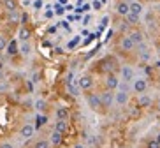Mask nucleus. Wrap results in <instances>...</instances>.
Returning a JSON list of instances; mask_svg holds the SVG:
<instances>
[{"label":"nucleus","instance_id":"1","mask_svg":"<svg viewBox=\"0 0 160 148\" xmlns=\"http://www.w3.org/2000/svg\"><path fill=\"white\" fill-rule=\"evenodd\" d=\"M85 99H86V104H88L90 111H93V113H106V111H104V108H102V100H100L99 94H95L93 90L86 92Z\"/></svg>","mask_w":160,"mask_h":148},{"label":"nucleus","instance_id":"2","mask_svg":"<svg viewBox=\"0 0 160 148\" xmlns=\"http://www.w3.org/2000/svg\"><path fill=\"white\" fill-rule=\"evenodd\" d=\"M78 85H79L81 92H92L95 86V78L93 74H90V72H85V74H81L79 78H78Z\"/></svg>","mask_w":160,"mask_h":148},{"label":"nucleus","instance_id":"3","mask_svg":"<svg viewBox=\"0 0 160 148\" xmlns=\"http://www.w3.org/2000/svg\"><path fill=\"white\" fill-rule=\"evenodd\" d=\"M118 76H120L122 81L132 83L134 79H136V69H134L132 65H128V64H123V65L120 67V71H118Z\"/></svg>","mask_w":160,"mask_h":148},{"label":"nucleus","instance_id":"4","mask_svg":"<svg viewBox=\"0 0 160 148\" xmlns=\"http://www.w3.org/2000/svg\"><path fill=\"white\" fill-rule=\"evenodd\" d=\"M118 48H120L122 53H134L137 46L134 44V41L128 37V33H123L122 37H120V41H118Z\"/></svg>","mask_w":160,"mask_h":148},{"label":"nucleus","instance_id":"5","mask_svg":"<svg viewBox=\"0 0 160 148\" xmlns=\"http://www.w3.org/2000/svg\"><path fill=\"white\" fill-rule=\"evenodd\" d=\"M120 76H118L116 72H109L104 76V86H106V90H113L116 92L118 90V85H120Z\"/></svg>","mask_w":160,"mask_h":148},{"label":"nucleus","instance_id":"6","mask_svg":"<svg viewBox=\"0 0 160 148\" xmlns=\"http://www.w3.org/2000/svg\"><path fill=\"white\" fill-rule=\"evenodd\" d=\"M148 86H150V83H148V79L142 78V76L136 78V79L132 81V90H134V94H137V95L146 94V92H148Z\"/></svg>","mask_w":160,"mask_h":148},{"label":"nucleus","instance_id":"7","mask_svg":"<svg viewBox=\"0 0 160 148\" xmlns=\"http://www.w3.org/2000/svg\"><path fill=\"white\" fill-rule=\"evenodd\" d=\"M99 95H100V100H102L104 111H109L114 106V92L113 90H104V92H100Z\"/></svg>","mask_w":160,"mask_h":148},{"label":"nucleus","instance_id":"8","mask_svg":"<svg viewBox=\"0 0 160 148\" xmlns=\"http://www.w3.org/2000/svg\"><path fill=\"white\" fill-rule=\"evenodd\" d=\"M35 132H37L35 125H32V124H23V125H21V129H19V138L25 139V141H28V139H32L33 136H35Z\"/></svg>","mask_w":160,"mask_h":148},{"label":"nucleus","instance_id":"9","mask_svg":"<svg viewBox=\"0 0 160 148\" xmlns=\"http://www.w3.org/2000/svg\"><path fill=\"white\" fill-rule=\"evenodd\" d=\"M136 49H137V57H139L141 62H150L151 60V49H150V46H148L146 43L139 44Z\"/></svg>","mask_w":160,"mask_h":148},{"label":"nucleus","instance_id":"10","mask_svg":"<svg viewBox=\"0 0 160 148\" xmlns=\"http://www.w3.org/2000/svg\"><path fill=\"white\" fill-rule=\"evenodd\" d=\"M128 100H130V94L128 92H123V90H116L114 92V104L123 108V106L128 104Z\"/></svg>","mask_w":160,"mask_h":148},{"label":"nucleus","instance_id":"11","mask_svg":"<svg viewBox=\"0 0 160 148\" xmlns=\"http://www.w3.org/2000/svg\"><path fill=\"white\" fill-rule=\"evenodd\" d=\"M30 37H32V30H30L27 25H19V30H18V41L19 43H28Z\"/></svg>","mask_w":160,"mask_h":148},{"label":"nucleus","instance_id":"12","mask_svg":"<svg viewBox=\"0 0 160 148\" xmlns=\"http://www.w3.org/2000/svg\"><path fill=\"white\" fill-rule=\"evenodd\" d=\"M114 11H116L118 16H122V18H125V16L130 13V4H128L127 0H120L116 4V7H114Z\"/></svg>","mask_w":160,"mask_h":148},{"label":"nucleus","instance_id":"13","mask_svg":"<svg viewBox=\"0 0 160 148\" xmlns=\"http://www.w3.org/2000/svg\"><path fill=\"white\" fill-rule=\"evenodd\" d=\"M48 139H49V143H51L53 148H58V146H62V143H63V134L57 132V130H51V134H49Z\"/></svg>","mask_w":160,"mask_h":148},{"label":"nucleus","instance_id":"14","mask_svg":"<svg viewBox=\"0 0 160 148\" xmlns=\"http://www.w3.org/2000/svg\"><path fill=\"white\" fill-rule=\"evenodd\" d=\"M151 102H153V99H151L148 94H141V95L137 97V108H139V110H146V108H150Z\"/></svg>","mask_w":160,"mask_h":148},{"label":"nucleus","instance_id":"15","mask_svg":"<svg viewBox=\"0 0 160 148\" xmlns=\"http://www.w3.org/2000/svg\"><path fill=\"white\" fill-rule=\"evenodd\" d=\"M55 116H57V120H65V122H69L71 111H69V108H65V106H58L57 110H55Z\"/></svg>","mask_w":160,"mask_h":148},{"label":"nucleus","instance_id":"16","mask_svg":"<svg viewBox=\"0 0 160 148\" xmlns=\"http://www.w3.org/2000/svg\"><path fill=\"white\" fill-rule=\"evenodd\" d=\"M128 37L132 39V41H134V44H136V46H139V44H142V43H146L144 41V33L141 32V30H132V32H128Z\"/></svg>","mask_w":160,"mask_h":148},{"label":"nucleus","instance_id":"17","mask_svg":"<svg viewBox=\"0 0 160 148\" xmlns=\"http://www.w3.org/2000/svg\"><path fill=\"white\" fill-rule=\"evenodd\" d=\"M53 130H57V132L65 136V134L69 132V122H65V120H57V122L53 124Z\"/></svg>","mask_w":160,"mask_h":148},{"label":"nucleus","instance_id":"18","mask_svg":"<svg viewBox=\"0 0 160 148\" xmlns=\"http://www.w3.org/2000/svg\"><path fill=\"white\" fill-rule=\"evenodd\" d=\"M7 55H9V57H14V55H18L19 53V41L18 39H12V41H9V43H7Z\"/></svg>","mask_w":160,"mask_h":148},{"label":"nucleus","instance_id":"19","mask_svg":"<svg viewBox=\"0 0 160 148\" xmlns=\"http://www.w3.org/2000/svg\"><path fill=\"white\" fill-rule=\"evenodd\" d=\"M130 4V13L136 16H142V13H144V5L141 4V2H137V0H132V2H128Z\"/></svg>","mask_w":160,"mask_h":148},{"label":"nucleus","instance_id":"20","mask_svg":"<svg viewBox=\"0 0 160 148\" xmlns=\"http://www.w3.org/2000/svg\"><path fill=\"white\" fill-rule=\"evenodd\" d=\"M32 51H33V46H32V43H19V55H21V57H30V55H32Z\"/></svg>","mask_w":160,"mask_h":148},{"label":"nucleus","instance_id":"21","mask_svg":"<svg viewBox=\"0 0 160 148\" xmlns=\"http://www.w3.org/2000/svg\"><path fill=\"white\" fill-rule=\"evenodd\" d=\"M2 5L7 13H14L18 11V0H2Z\"/></svg>","mask_w":160,"mask_h":148},{"label":"nucleus","instance_id":"22","mask_svg":"<svg viewBox=\"0 0 160 148\" xmlns=\"http://www.w3.org/2000/svg\"><path fill=\"white\" fill-rule=\"evenodd\" d=\"M33 108H35V111H39V113H46L48 111V100L46 99H37L33 102Z\"/></svg>","mask_w":160,"mask_h":148},{"label":"nucleus","instance_id":"23","mask_svg":"<svg viewBox=\"0 0 160 148\" xmlns=\"http://www.w3.org/2000/svg\"><path fill=\"white\" fill-rule=\"evenodd\" d=\"M67 92H69L72 97H79L81 95V88H79V85H78V81L71 83V85H67Z\"/></svg>","mask_w":160,"mask_h":148},{"label":"nucleus","instance_id":"24","mask_svg":"<svg viewBox=\"0 0 160 148\" xmlns=\"http://www.w3.org/2000/svg\"><path fill=\"white\" fill-rule=\"evenodd\" d=\"M125 21H127L128 27H136V25H139V21H141V16H136V14H132V13H128V14L125 16Z\"/></svg>","mask_w":160,"mask_h":148},{"label":"nucleus","instance_id":"25","mask_svg":"<svg viewBox=\"0 0 160 148\" xmlns=\"http://www.w3.org/2000/svg\"><path fill=\"white\" fill-rule=\"evenodd\" d=\"M32 148H53L51 143H49V139L48 138H39L35 143H33Z\"/></svg>","mask_w":160,"mask_h":148},{"label":"nucleus","instance_id":"26","mask_svg":"<svg viewBox=\"0 0 160 148\" xmlns=\"http://www.w3.org/2000/svg\"><path fill=\"white\" fill-rule=\"evenodd\" d=\"M19 19H21V14H19L18 11H14V13H7V23L16 25V23H19Z\"/></svg>","mask_w":160,"mask_h":148},{"label":"nucleus","instance_id":"27","mask_svg":"<svg viewBox=\"0 0 160 148\" xmlns=\"http://www.w3.org/2000/svg\"><path fill=\"white\" fill-rule=\"evenodd\" d=\"M46 122H48V116L46 115H39L37 116V124H35V129H41L42 125H46Z\"/></svg>","mask_w":160,"mask_h":148},{"label":"nucleus","instance_id":"28","mask_svg":"<svg viewBox=\"0 0 160 148\" xmlns=\"http://www.w3.org/2000/svg\"><path fill=\"white\" fill-rule=\"evenodd\" d=\"M118 90L130 92V83H127V81H120V85H118Z\"/></svg>","mask_w":160,"mask_h":148},{"label":"nucleus","instance_id":"29","mask_svg":"<svg viewBox=\"0 0 160 148\" xmlns=\"http://www.w3.org/2000/svg\"><path fill=\"white\" fill-rule=\"evenodd\" d=\"M79 41H81V39H79V35H76V37H74V39H72L71 43L67 44V48H69V49H72V48H76V46H78V44H79Z\"/></svg>","mask_w":160,"mask_h":148},{"label":"nucleus","instance_id":"30","mask_svg":"<svg viewBox=\"0 0 160 148\" xmlns=\"http://www.w3.org/2000/svg\"><path fill=\"white\" fill-rule=\"evenodd\" d=\"M146 148H160V143L157 139H150V141L146 143Z\"/></svg>","mask_w":160,"mask_h":148},{"label":"nucleus","instance_id":"31","mask_svg":"<svg viewBox=\"0 0 160 148\" xmlns=\"http://www.w3.org/2000/svg\"><path fill=\"white\" fill-rule=\"evenodd\" d=\"M5 48H7V41H5L4 35H0V51H4Z\"/></svg>","mask_w":160,"mask_h":148},{"label":"nucleus","instance_id":"32","mask_svg":"<svg viewBox=\"0 0 160 148\" xmlns=\"http://www.w3.org/2000/svg\"><path fill=\"white\" fill-rule=\"evenodd\" d=\"M0 148H14V145L11 143V141H2V143H0Z\"/></svg>","mask_w":160,"mask_h":148},{"label":"nucleus","instance_id":"33","mask_svg":"<svg viewBox=\"0 0 160 148\" xmlns=\"http://www.w3.org/2000/svg\"><path fill=\"white\" fill-rule=\"evenodd\" d=\"M63 11H65V9H63V7H62L60 4H58V5H55V13H57L58 16H60V14H63Z\"/></svg>","mask_w":160,"mask_h":148},{"label":"nucleus","instance_id":"34","mask_svg":"<svg viewBox=\"0 0 160 148\" xmlns=\"http://www.w3.org/2000/svg\"><path fill=\"white\" fill-rule=\"evenodd\" d=\"M33 7H35V9H41V7H42V2H41V0H35V2H33Z\"/></svg>","mask_w":160,"mask_h":148},{"label":"nucleus","instance_id":"35","mask_svg":"<svg viewBox=\"0 0 160 148\" xmlns=\"http://www.w3.org/2000/svg\"><path fill=\"white\" fill-rule=\"evenodd\" d=\"M72 148H86V145L85 143H76V145H72Z\"/></svg>","mask_w":160,"mask_h":148},{"label":"nucleus","instance_id":"36","mask_svg":"<svg viewBox=\"0 0 160 148\" xmlns=\"http://www.w3.org/2000/svg\"><path fill=\"white\" fill-rule=\"evenodd\" d=\"M100 5H102V2H95L93 7H95V9H100Z\"/></svg>","mask_w":160,"mask_h":148},{"label":"nucleus","instance_id":"37","mask_svg":"<svg viewBox=\"0 0 160 148\" xmlns=\"http://www.w3.org/2000/svg\"><path fill=\"white\" fill-rule=\"evenodd\" d=\"M44 16H46V18H51V16H53V11H46V14H44Z\"/></svg>","mask_w":160,"mask_h":148},{"label":"nucleus","instance_id":"38","mask_svg":"<svg viewBox=\"0 0 160 148\" xmlns=\"http://www.w3.org/2000/svg\"><path fill=\"white\" fill-rule=\"evenodd\" d=\"M155 139H157V141H158V143H160V132H158V134H157V136H155Z\"/></svg>","mask_w":160,"mask_h":148},{"label":"nucleus","instance_id":"39","mask_svg":"<svg viewBox=\"0 0 160 148\" xmlns=\"http://www.w3.org/2000/svg\"><path fill=\"white\" fill-rule=\"evenodd\" d=\"M60 2V5H63V4H67V0H58Z\"/></svg>","mask_w":160,"mask_h":148},{"label":"nucleus","instance_id":"40","mask_svg":"<svg viewBox=\"0 0 160 148\" xmlns=\"http://www.w3.org/2000/svg\"><path fill=\"white\" fill-rule=\"evenodd\" d=\"M158 108H160V102H158Z\"/></svg>","mask_w":160,"mask_h":148},{"label":"nucleus","instance_id":"41","mask_svg":"<svg viewBox=\"0 0 160 148\" xmlns=\"http://www.w3.org/2000/svg\"><path fill=\"white\" fill-rule=\"evenodd\" d=\"M158 7H160V5H158Z\"/></svg>","mask_w":160,"mask_h":148}]
</instances>
